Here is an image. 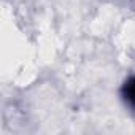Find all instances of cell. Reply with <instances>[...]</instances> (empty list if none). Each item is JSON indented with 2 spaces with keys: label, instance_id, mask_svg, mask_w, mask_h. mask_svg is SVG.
I'll return each mask as SVG.
<instances>
[{
  "label": "cell",
  "instance_id": "6da1fadb",
  "mask_svg": "<svg viewBox=\"0 0 135 135\" xmlns=\"http://www.w3.org/2000/svg\"><path fill=\"white\" fill-rule=\"evenodd\" d=\"M121 97L129 108L135 110V75L129 76L124 81V84L121 88Z\"/></svg>",
  "mask_w": 135,
  "mask_h": 135
}]
</instances>
